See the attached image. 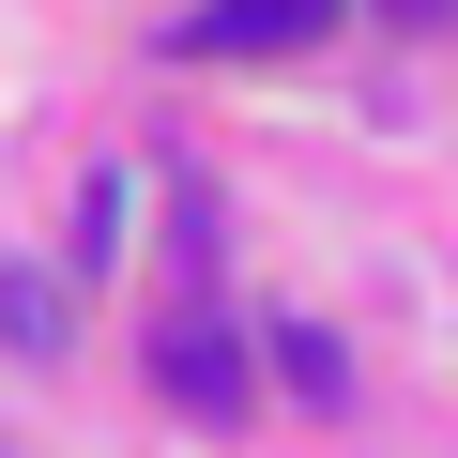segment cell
Listing matches in <instances>:
<instances>
[{"label":"cell","instance_id":"obj_1","mask_svg":"<svg viewBox=\"0 0 458 458\" xmlns=\"http://www.w3.org/2000/svg\"><path fill=\"white\" fill-rule=\"evenodd\" d=\"M153 382H168V412H245V336L214 306H168L153 321Z\"/></svg>","mask_w":458,"mask_h":458},{"label":"cell","instance_id":"obj_2","mask_svg":"<svg viewBox=\"0 0 458 458\" xmlns=\"http://www.w3.org/2000/svg\"><path fill=\"white\" fill-rule=\"evenodd\" d=\"M336 31V0H199L183 16V62H291Z\"/></svg>","mask_w":458,"mask_h":458},{"label":"cell","instance_id":"obj_3","mask_svg":"<svg viewBox=\"0 0 458 458\" xmlns=\"http://www.w3.org/2000/svg\"><path fill=\"white\" fill-rule=\"evenodd\" d=\"M276 382H291L306 412H352V352H336L321 321H291V336H276Z\"/></svg>","mask_w":458,"mask_h":458},{"label":"cell","instance_id":"obj_4","mask_svg":"<svg viewBox=\"0 0 458 458\" xmlns=\"http://www.w3.org/2000/svg\"><path fill=\"white\" fill-rule=\"evenodd\" d=\"M0 336H16V352H62V306H47V276H16V260H0Z\"/></svg>","mask_w":458,"mask_h":458},{"label":"cell","instance_id":"obj_5","mask_svg":"<svg viewBox=\"0 0 458 458\" xmlns=\"http://www.w3.org/2000/svg\"><path fill=\"white\" fill-rule=\"evenodd\" d=\"M397 16H428V0H397Z\"/></svg>","mask_w":458,"mask_h":458}]
</instances>
